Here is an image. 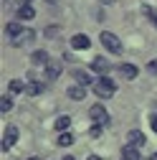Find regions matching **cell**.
Returning a JSON list of instances; mask_svg holds the SVG:
<instances>
[{
	"label": "cell",
	"mask_w": 157,
	"mask_h": 160,
	"mask_svg": "<svg viewBox=\"0 0 157 160\" xmlns=\"http://www.w3.org/2000/svg\"><path fill=\"white\" fill-rule=\"evenodd\" d=\"M69 125H71V117H69V114L56 117V122H53V127H56V130H61V132H64V130H69Z\"/></svg>",
	"instance_id": "15"
},
{
	"label": "cell",
	"mask_w": 157,
	"mask_h": 160,
	"mask_svg": "<svg viewBox=\"0 0 157 160\" xmlns=\"http://www.w3.org/2000/svg\"><path fill=\"white\" fill-rule=\"evenodd\" d=\"M150 127H152V132H157V114L150 117Z\"/></svg>",
	"instance_id": "25"
},
{
	"label": "cell",
	"mask_w": 157,
	"mask_h": 160,
	"mask_svg": "<svg viewBox=\"0 0 157 160\" xmlns=\"http://www.w3.org/2000/svg\"><path fill=\"white\" fill-rule=\"evenodd\" d=\"M15 140H18V127H15V125H10V127L3 132V152H5V150H10V148L15 145Z\"/></svg>",
	"instance_id": "6"
},
{
	"label": "cell",
	"mask_w": 157,
	"mask_h": 160,
	"mask_svg": "<svg viewBox=\"0 0 157 160\" xmlns=\"http://www.w3.org/2000/svg\"><path fill=\"white\" fill-rule=\"evenodd\" d=\"M147 71H150V74H157V58H155V61H150V64H147Z\"/></svg>",
	"instance_id": "24"
},
{
	"label": "cell",
	"mask_w": 157,
	"mask_h": 160,
	"mask_svg": "<svg viewBox=\"0 0 157 160\" xmlns=\"http://www.w3.org/2000/svg\"><path fill=\"white\" fill-rule=\"evenodd\" d=\"M10 109H13V99L3 94V97H0V112L5 114V112H10Z\"/></svg>",
	"instance_id": "21"
},
{
	"label": "cell",
	"mask_w": 157,
	"mask_h": 160,
	"mask_svg": "<svg viewBox=\"0 0 157 160\" xmlns=\"http://www.w3.org/2000/svg\"><path fill=\"white\" fill-rule=\"evenodd\" d=\"M74 79L78 82V87H89V84H96V82H94V79H91L86 71H74Z\"/></svg>",
	"instance_id": "11"
},
{
	"label": "cell",
	"mask_w": 157,
	"mask_h": 160,
	"mask_svg": "<svg viewBox=\"0 0 157 160\" xmlns=\"http://www.w3.org/2000/svg\"><path fill=\"white\" fill-rule=\"evenodd\" d=\"M10 92L13 94H21V92H26V84L21 82V79H13V82H10Z\"/></svg>",
	"instance_id": "22"
},
{
	"label": "cell",
	"mask_w": 157,
	"mask_h": 160,
	"mask_svg": "<svg viewBox=\"0 0 157 160\" xmlns=\"http://www.w3.org/2000/svg\"><path fill=\"white\" fill-rule=\"evenodd\" d=\"M33 15H36L33 5H23V8H18V21H31Z\"/></svg>",
	"instance_id": "13"
},
{
	"label": "cell",
	"mask_w": 157,
	"mask_h": 160,
	"mask_svg": "<svg viewBox=\"0 0 157 160\" xmlns=\"http://www.w3.org/2000/svg\"><path fill=\"white\" fill-rule=\"evenodd\" d=\"M124 160H127V158H124Z\"/></svg>",
	"instance_id": "33"
},
{
	"label": "cell",
	"mask_w": 157,
	"mask_h": 160,
	"mask_svg": "<svg viewBox=\"0 0 157 160\" xmlns=\"http://www.w3.org/2000/svg\"><path fill=\"white\" fill-rule=\"evenodd\" d=\"M142 13L147 15V21H152V23H155V28H157V10H155L152 5H142Z\"/></svg>",
	"instance_id": "19"
},
{
	"label": "cell",
	"mask_w": 157,
	"mask_h": 160,
	"mask_svg": "<svg viewBox=\"0 0 157 160\" xmlns=\"http://www.w3.org/2000/svg\"><path fill=\"white\" fill-rule=\"evenodd\" d=\"M150 160H157V152H155V155H152V158H150Z\"/></svg>",
	"instance_id": "29"
},
{
	"label": "cell",
	"mask_w": 157,
	"mask_h": 160,
	"mask_svg": "<svg viewBox=\"0 0 157 160\" xmlns=\"http://www.w3.org/2000/svg\"><path fill=\"white\" fill-rule=\"evenodd\" d=\"M61 71H64L61 61H48L46 64V74H43V82H56V79L61 76Z\"/></svg>",
	"instance_id": "3"
},
{
	"label": "cell",
	"mask_w": 157,
	"mask_h": 160,
	"mask_svg": "<svg viewBox=\"0 0 157 160\" xmlns=\"http://www.w3.org/2000/svg\"><path fill=\"white\" fill-rule=\"evenodd\" d=\"M119 71H122V76H127V79H134V76H137V66H132V64H122Z\"/></svg>",
	"instance_id": "18"
},
{
	"label": "cell",
	"mask_w": 157,
	"mask_h": 160,
	"mask_svg": "<svg viewBox=\"0 0 157 160\" xmlns=\"http://www.w3.org/2000/svg\"><path fill=\"white\" fill-rule=\"evenodd\" d=\"M86 160H102V158H99V155H89Z\"/></svg>",
	"instance_id": "27"
},
{
	"label": "cell",
	"mask_w": 157,
	"mask_h": 160,
	"mask_svg": "<svg viewBox=\"0 0 157 160\" xmlns=\"http://www.w3.org/2000/svg\"><path fill=\"white\" fill-rule=\"evenodd\" d=\"M46 3H51V5H53V3H58V0H46Z\"/></svg>",
	"instance_id": "28"
},
{
	"label": "cell",
	"mask_w": 157,
	"mask_h": 160,
	"mask_svg": "<svg viewBox=\"0 0 157 160\" xmlns=\"http://www.w3.org/2000/svg\"><path fill=\"white\" fill-rule=\"evenodd\" d=\"M21 31H23V26H21V23H8V26H5V33H8L10 38H15Z\"/></svg>",
	"instance_id": "20"
},
{
	"label": "cell",
	"mask_w": 157,
	"mask_h": 160,
	"mask_svg": "<svg viewBox=\"0 0 157 160\" xmlns=\"http://www.w3.org/2000/svg\"><path fill=\"white\" fill-rule=\"evenodd\" d=\"M64 160H74V158H64Z\"/></svg>",
	"instance_id": "30"
},
{
	"label": "cell",
	"mask_w": 157,
	"mask_h": 160,
	"mask_svg": "<svg viewBox=\"0 0 157 160\" xmlns=\"http://www.w3.org/2000/svg\"><path fill=\"white\" fill-rule=\"evenodd\" d=\"M104 3H109V0H104Z\"/></svg>",
	"instance_id": "32"
},
{
	"label": "cell",
	"mask_w": 157,
	"mask_h": 160,
	"mask_svg": "<svg viewBox=\"0 0 157 160\" xmlns=\"http://www.w3.org/2000/svg\"><path fill=\"white\" fill-rule=\"evenodd\" d=\"M99 41L104 43V48H107L109 53H122V41H119V38H117L114 33H109V31H102Z\"/></svg>",
	"instance_id": "2"
},
{
	"label": "cell",
	"mask_w": 157,
	"mask_h": 160,
	"mask_svg": "<svg viewBox=\"0 0 157 160\" xmlns=\"http://www.w3.org/2000/svg\"><path fill=\"white\" fill-rule=\"evenodd\" d=\"M89 135H91V137H99V135H102V125H94V127L89 130Z\"/></svg>",
	"instance_id": "23"
},
{
	"label": "cell",
	"mask_w": 157,
	"mask_h": 160,
	"mask_svg": "<svg viewBox=\"0 0 157 160\" xmlns=\"http://www.w3.org/2000/svg\"><path fill=\"white\" fill-rule=\"evenodd\" d=\"M89 117L94 119L96 125H107V122H109V114H107V109H104L102 104H94V107L89 109Z\"/></svg>",
	"instance_id": "4"
},
{
	"label": "cell",
	"mask_w": 157,
	"mask_h": 160,
	"mask_svg": "<svg viewBox=\"0 0 157 160\" xmlns=\"http://www.w3.org/2000/svg\"><path fill=\"white\" fill-rule=\"evenodd\" d=\"M122 155H124L127 160H142L140 152H137V148H132V145H124V148H122Z\"/></svg>",
	"instance_id": "16"
},
{
	"label": "cell",
	"mask_w": 157,
	"mask_h": 160,
	"mask_svg": "<svg viewBox=\"0 0 157 160\" xmlns=\"http://www.w3.org/2000/svg\"><path fill=\"white\" fill-rule=\"evenodd\" d=\"M91 69H94V71H99V74H107V71L112 69V64L107 61V58H104V56H96V58H94V61H91Z\"/></svg>",
	"instance_id": "9"
},
{
	"label": "cell",
	"mask_w": 157,
	"mask_h": 160,
	"mask_svg": "<svg viewBox=\"0 0 157 160\" xmlns=\"http://www.w3.org/2000/svg\"><path fill=\"white\" fill-rule=\"evenodd\" d=\"M15 3H18V5L23 8V5H31V0H15Z\"/></svg>",
	"instance_id": "26"
},
{
	"label": "cell",
	"mask_w": 157,
	"mask_h": 160,
	"mask_svg": "<svg viewBox=\"0 0 157 160\" xmlns=\"http://www.w3.org/2000/svg\"><path fill=\"white\" fill-rule=\"evenodd\" d=\"M31 61H33L36 66H46V64L51 61V58H48V53L41 48V51H33V53H31Z\"/></svg>",
	"instance_id": "10"
},
{
	"label": "cell",
	"mask_w": 157,
	"mask_h": 160,
	"mask_svg": "<svg viewBox=\"0 0 157 160\" xmlns=\"http://www.w3.org/2000/svg\"><path fill=\"white\" fill-rule=\"evenodd\" d=\"M71 142H74V135H71V132H61L58 140H56V145H61V148H69Z\"/></svg>",
	"instance_id": "17"
},
{
	"label": "cell",
	"mask_w": 157,
	"mask_h": 160,
	"mask_svg": "<svg viewBox=\"0 0 157 160\" xmlns=\"http://www.w3.org/2000/svg\"><path fill=\"white\" fill-rule=\"evenodd\" d=\"M94 92H96V97L99 99H109V97H114V92H117V87H114V82L104 74L102 79H96V84H94Z\"/></svg>",
	"instance_id": "1"
},
{
	"label": "cell",
	"mask_w": 157,
	"mask_h": 160,
	"mask_svg": "<svg viewBox=\"0 0 157 160\" xmlns=\"http://www.w3.org/2000/svg\"><path fill=\"white\" fill-rule=\"evenodd\" d=\"M41 92H43V84L41 82H26V94L36 97V94H41Z\"/></svg>",
	"instance_id": "14"
},
{
	"label": "cell",
	"mask_w": 157,
	"mask_h": 160,
	"mask_svg": "<svg viewBox=\"0 0 157 160\" xmlns=\"http://www.w3.org/2000/svg\"><path fill=\"white\" fill-rule=\"evenodd\" d=\"M33 38H36V31L23 28L21 33H18V36L13 38V46H28V43H33Z\"/></svg>",
	"instance_id": "5"
},
{
	"label": "cell",
	"mask_w": 157,
	"mask_h": 160,
	"mask_svg": "<svg viewBox=\"0 0 157 160\" xmlns=\"http://www.w3.org/2000/svg\"><path fill=\"white\" fill-rule=\"evenodd\" d=\"M71 46H74L76 51H84V48H89V46H91V38H89L86 33H76V36L71 38Z\"/></svg>",
	"instance_id": "7"
},
{
	"label": "cell",
	"mask_w": 157,
	"mask_h": 160,
	"mask_svg": "<svg viewBox=\"0 0 157 160\" xmlns=\"http://www.w3.org/2000/svg\"><path fill=\"white\" fill-rule=\"evenodd\" d=\"M28 160H38V158H28Z\"/></svg>",
	"instance_id": "31"
},
{
	"label": "cell",
	"mask_w": 157,
	"mask_h": 160,
	"mask_svg": "<svg viewBox=\"0 0 157 160\" xmlns=\"http://www.w3.org/2000/svg\"><path fill=\"white\" fill-rule=\"evenodd\" d=\"M127 145H132V148H142V145H145V135H142L140 130H129V132H127Z\"/></svg>",
	"instance_id": "8"
},
{
	"label": "cell",
	"mask_w": 157,
	"mask_h": 160,
	"mask_svg": "<svg viewBox=\"0 0 157 160\" xmlns=\"http://www.w3.org/2000/svg\"><path fill=\"white\" fill-rule=\"evenodd\" d=\"M71 99H76V102H78V99H86V87H69V92H66Z\"/></svg>",
	"instance_id": "12"
}]
</instances>
